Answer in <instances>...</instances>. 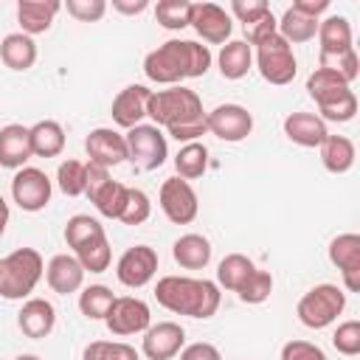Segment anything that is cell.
I'll use <instances>...</instances> for the list:
<instances>
[{
  "instance_id": "e575fe53",
  "label": "cell",
  "mask_w": 360,
  "mask_h": 360,
  "mask_svg": "<svg viewBox=\"0 0 360 360\" xmlns=\"http://www.w3.org/2000/svg\"><path fill=\"white\" fill-rule=\"evenodd\" d=\"M343 90H349V84H346L338 73H332V70H326V68H315V70L309 73V79H307V93L315 98V104H323V101L335 98V96L343 93Z\"/></svg>"
},
{
  "instance_id": "d4e9b609",
  "label": "cell",
  "mask_w": 360,
  "mask_h": 360,
  "mask_svg": "<svg viewBox=\"0 0 360 360\" xmlns=\"http://www.w3.org/2000/svg\"><path fill=\"white\" fill-rule=\"evenodd\" d=\"M217 65H219L222 79L236 82V79L248 76V70L253 68V48L245 39H228L217 56Z\"/></svg>"
},
{
  "instance_id": "44dd1931",
  "label": "cell",
  "mask_w": 360,
  "mask_h": 360,
  "mask_svg": "<svg viewBox=\"0 0 360 360\" xmlns=\"http://www.w3.org/2000/svg\"><path fill=\"white\" fill-rule=\"evenodd\" d=\"M31 158V138L28 127L6 124L0 129V166L3 169H22Z\"/></svg>"
},
{
  "instance_id": "d6986e66",
  "label": "cell",
  "mask_w": 360,
  "mask_h": 360,
  "mask_svg": "<svg viewBox=\"0 0 360 360\" xmlns=\"http://www.w3.org/2000/svg\"><path fill=\"white\" fill-rule=\"evenodd\" d=\"M45 278H48V287L53 292L70 295V292L82 290L84 270H82V264H79V259L73 253H56L45 267Z\"/></svg>"
},
{
  "instance_id": "7dc6e473",
  "label": "cell",
  "mask_w": 360,
  "mask_h": 360,
  "mask_svg": "<svg viewBox=\"0 0 360 360\" xmlns=\"http://www.w3.org/2000/svg\"><path fill=\"white\" fill-rule=\"evenodd\" d=\"M281 360H326V354L309 340H287L281 346Z\"/></svg>"
},
{
  "instance_id": "9c48e42d",
  "label": "cell",
  "mask_w": 360,
  "mask_h": 360,
  "mask_svg": "<svg viewBox=\"0 0 360 360\" xmlns=\"http://www.w3.org/2000/svg\"><path fill=\"white\" fill-rule=\"evenodd\" d=\"M51 191H53L51 177L42 169H37V166H22L11 177V197L28 214L42 211L51 202Z\"/></svg>"
},
{
  "instance_id": "bcb514c9",
  "label": "cell",
  "mask_w": 360,
  "mask_h": 360,
  "mask_svg": "<svg viewBox=\"0 0 360 360\" xmlns=\"http://www.w3.org/2000/svg\"><path fill=\"white\" fill-rule=\"evenodd\" d=\"M65 8H68V14L76 17L79 22H96V20L104 17L107 3H104V0H68Z\"/></svg>"
},
{
  "instance_id": "4dcf8cb0",
  "label": "cell",
  "mask_w": 360,
  "mask_h": 360,
  "mask_svg": "<svg viewBox=\"0 0 360 360\" xmlns=\"http://www.w3.org/2000/svg\"><path fill=\"white\" fill-rule=\"evenodd\" d=\"M174 169H177V177H183V180L202 177L205 169H208V149H205V143H200V141L183 143L180 152L174 155Z\"/></svg>"
},
{
  "instance_id": "f546056e",
  "label": "cell",
  "mask_w": 360,
  "mask_h": 360,
  "mask_svg": "<svg viewBox=\"0 0 360 360\" xmlns=\"http://www.w3.org/2000/svg\"><path fill=\"white\" fill-rule=\"evenodd\" d=\"M253 270H256V264L245 253H228L219 262V267H217V287H225L231 292H239L242 284L250 278Z\"/></svg>"
},
{
  "instance_id": "f5cc1de1",
  "label": "cell",
  "mask_w": 360,
  "mask_h": 360,
  "mask_svg": "<svg viewBox=\"0 0 360 360\" xmlns=\"http://www.w3.org/2000/svg\"><path fill=\"white\" fill-rule=\"evenodd\" d=\"M112 8H115V11H121V14H141V11H146V8H149V3H146V0H135V3L112 0Z\"/></svg>"
},
{
  "instance_id": "484cf974",
  "label": "cell",
  "mask_w": 360,
  "mask_h": 360,
  "mask_svg": "<svg viewBox=\"0 0 360 360\" xmlns=\"http://www.w3.org/2000/svg\"><path fill=\"white\" fill-rule=\"evenodd\" d=\"M28 138H31V155L37 158H59L65 149V129L59 121L51 118L28 127Z\"/></svg>"
},
{
  "instance_id": "11a10c76",
  "label": "cell",
  "mask_w": 360,
  "mask_h": 360,
  "mask_svg": "<svg viewBox=\"0 0 360 360\" xmlns=\"http://www.w3.org/2000/svg\"><path fill=\"white\" fill-rule=\"evenodd\" d=\"M14 360H39V357H37V354H17Z\"/></svg>"
},
{
  "instance_id": "f907efd6",
  "label": "cell",
  "mask_w": 360,
  "mask_h": 360,
  "mask_svg": "<svg viewBox=\"0 0 360 360\" xmlns=\"http://www.w3.org/2000/svg\"><path fill=\"white\" fill-rule=\"evenodd\" d=\"M110 180V169H104V166H98V163H87V197H93L104 183Z\"/></svg>"
},
{
  "instance_id": "f1b7e54d",
  "label": "cell",
  "mask_w": 360,
  "mask_h": 360,
  "mask_svg": "<svg viewBox=\"0 0 360 360\" xmlns=\"http://www.w3.org/2000/svg\"><path fill=\"white\" fill-rule=\"evenodd\" d=\"M73 256L79 259L84 273H104L110 267V262H112V250H110L107 233H98V236L82 242L79 248H73Z\"/></svg>"
},
{
  "instance_id": "60d3db41",
  "label": "cell",
  "mask_w": 360,
  "mask_h": 360,
  "mask_svg": "<svg viewBox=\"0 0 360 360\" xmlns=\"http://www.w3.org/2000/svg\"><path fill=\"white\" fill-rule=\"evenodd\" d=\"M149 214H152V202H149L146 191H141V188H127V202H124L118 219H121L124 225H141V222L149 219Z\"/></svg>"
},
{
  "instance_id": "ac0fdd59",
  "label": "cell",
  "mask_w": 360,
  "mask_h": 360,
  "mask_svg": "<svg viewBox=\"0 0 360 360\" xmlns=\"http://www.w3.org/2000/svg\"><path fill=\"white\" fill-rule=\"evenodd\" d=\"M53 323H56V309L45 298H28L17 312V326L31 340L48 338L53 332Z\"/></svg>"
},
{
  "instance_id": "6da1fadb",
  "label": "cell",
  "mask_w": 360,
  "mask_h": 360,
  "mask_svg": "<svg viewBox=\"0 0 360 360\" xmlns=\"http://www.w3.org/2000/svg\"><path fill=\"white\" fill-rule=\"evenodd\" d=\"M146 115L155 127H166L174 141L191 143L200 135L208 132L202 101L188 87H169V90H152Z\"/></svg>"
},
{
  "instance_id": "d6a6232c",
  "label": "cell",
  "mask_w": 360,
  "mask_h": 360,
  "mask_svg": "<svg viewBox=\"0 0 360 360\" xmlns=\"http://www.w3.org/2000/svg\"><path fill=\"white\" fill-rule=\"evenodd\" d=\"M127 188H129V186H124V183H118V180L110 177V180L90 197V202L96 205V211H98L101 217L118 219V217H121V208H124V202H127Z\"/></svg>"
},
{
  "instance_id": "816d5d0a",
  "label": "cell",
  "mask_w": 360,
  "mask_h": 360,
  "mask_svg": "<svg viewBox=\"0 0 360 360\" xmlns=\"http://www.w3.org/2000/svg\"><path fill=\"white\" fill-rule=\"evenodd\" d=\"M292 8H295L298 14H304V17L318 20L323 11H329V0H295Z\"/></svg>"
},
{
  "instance_id": "2e32d148",
  "label": "cell",
  "mask_w": 360,
  "mask_h": 360,
  "mask_svg": "<svg viewBox=\"0 0 360 360\" xmlns=\"http://www.w3.org/2000/svg\"><path fill=\"white\" fill-rule=\"evenodd\" d=\"M84 152H87L90 163L110 169V166H118L127 160V141L121 132H115L110 127H98V129H90V135L84 138Z\"/></svg>"
},
{
  "instance_id": "4316f807",
  "label": "cell",
  "mask_w": 360,
  "mask_h": 360,
  "mask_svg": "<svg viewBox=\"0 0 360 360\" xmlns=\"http://www.w3.org/2000/svg\"><path fill=\"white\" fill-rule=\"evenodd\" d=\"M172 256L186 270H202L211 262V242L202 233H183L172 245Z\"/></svg>"
},
{
  "instance_id": "681fc988",
  "label": "cell",
  "mask_w": 360,
  "mask_h": 360,
  "mask_svg": "<svg viewBox=\"0 0 360 360\" xmlns=\"http://www.w3.org/2000/svg\"><path fill=\"white\" fill-rule=\"evenodd\" d=\"M180 360H222V354L214 343L197 340V343H188L180 349Z\"/></svg>"
},
{
  "instance_id": "cb8c5ba5",
  "label": "cell",
  "mask_w": 360,
  "mask_h": 360,
  "mask_svg": "<svg viewBox=\"0 0 360 360\" xmlns=\"http://www.w3.org/2000/svg\"><path fill=\"white\" fill-rule=\"evenodd\" d=\"M0 59L6 68L11 70H28L37 62V42L34 37L17 31V34H6L0 42Z\"/></svg>"
},
{
  "instance_id": "ffe728a7",
  "label": "cell",
  "mask_w": 360,
  "mask_h": 360,
  "mask_svg": "<svg viewBox=\"0 0 360 360\" xmlns=\"http://www.w3.org/2000/svg\"><path fill=\"white\" fill-rule=\"evenodd\" d=\"M284 135L304 149H315L323 143L329 129H326V121H321V115L315 112H290L284 118Z\"/></svg>"
},
{
  "instance_id": "836d02e7",
  "label": "cell",
  "mask_w": 360,
  "mask_h": 360,
  "mask_svg": "<svg viewBox=\"0 0 360 360\" xmlns=\"http://www.w3.org/2000/svg\"><path fill=\"white\" fill-rule=\"evenodd\" d=\"M112 301H115V295L104 284H90V287H84L79 292V309L90 321H104L107 312H110V307H112Z\"/></svg>"
},
{
  "instance_id": "c3c4849f",
  "label": "cell",
  "mask_w": 360,
  "mask_h": 360,
  "mask_svg": "<svg viewBox=\"0 0 360 360\" xmlns=\"http://www.w3.org/2000/svg\"><path fill=\"white\" fill-rule=\"evenodd\" d=\"M264 11H270V6L264 3V0H233L231 3V14L245 25V22H250V20H256V17H262Z\"/></svg>"
},
{
  "instance_id": "83f0119b",
  "label": "cell",
  "mask_w": 360,
  "mask_h": 360,
  "mask_svg": "<svg viewBox=\"0 0 360 360\" xmlns=\"http://www.w3.org/2000/svg\"><path fill=\"white\" fill-rule=\"evenodd\" d=\"M318 149H321L323 169L332 172V174H343V172H349L354 166L357 152H354V143L346 135H326Z\"/></svg>"
},
{
  "instance_id": "4fadbf2b",
  "label": "cell",
  "mask_w": 360,
  "mask_h": 360,
  "mask_svg": "<svg viewBox=\"0 0 360 360\" xmlns=\"http://www.w3.org/2000/svg\"><path fill=\"white\" fill-rule=\"evenodd\" d=\"M183 346H186V329L174 321H160L149 326L141 340V352L149 360H172L180 354Z\"/></svg>"
},
{
  "instance_id": "b9f144b4",
  "label": "cell",
  "mask_w": 360,
  "mask_h": 360,
  "mask_svg": "<svg viewBox=\"0 0 360 360\" xmlns=\"http://www.w3.org/2000/svg\"><path fill=\"white\" fill-rule=\"evenodd\" d=\"M270 292H273V276H270L267 270H259V267H256L236 295H239L245 304H264V301L270 298Z\"/></svg>"
},
{
  "instance_id": "f35d334b",
  "label": "cell",
  "mask_w": 360,
  "mask_h": 360,
  "mask_svg": "<svg viewBox=\"0 0 360 360\" xmlns=\"http://www.w3.org/2000/svg\"><path fill=\"white\" fill-rule=\"evenodd\" d=\"M82 360H141V354L121 340H93L84 346Z\"/></svg>"
},
{
  "instance_id": "e0dca14e",
  "label": "cell",
  "mask_w": 360,
  "mask_h": 360,
  "mask_svg": "<svg viewBox=\"0 0 360 360\" xmlns=\"http://www.w3.org/2000/svg\"><path fill=\"white\" fill-rule=\"evenodd\" d=\"M149 96L152 90L143 87V84H127L115 98H112V121L124 129H132L138 127L143 118H146V104H149Z\"/></svg>"
},
{
  "instance_id": "74e56055",
  "label": "cell",
  "mask_w": 360,
  "mask_h": 360,
  "mask_svg": "<svg viewBox=\"0 0 360 360\" xmlns=\"http://www.w3.org/2000/svg\"><path fill=\"white\" fill-rule=\"evenodd\" d=\"M318 110H321V121H338V124H346V121H352V118L357 115V96H354V90L349 87V90L338 93L335 98L318 104Z\"/></svg>"
},
{
  "instance_id": "5b68a950",
  "label": "cell",
  "mask_w": 360,
  "mask_h": 360,
  "mask_svg": "<svg viewBox=\"0 0 360 360\" xmlns=\"http://www.w3.org/2000/svg\"><path fill=\"white\" fill-rule=\"evenodd\" d=\"M343 307H346V292L338 284H315L301 295L295 315L307 329H326L329 323L338 321Z\"/></svg>"
},
{
  "instance_id": "f6af8a7d",
  "label": "cell",
  "mask_w": 360,
  "mask_h": 360,
  "mask_svg": "<svg viewBox=\"0 0 360 360\" xmlns=\"http://www.w3.org/2000/svg\"><path fill=\"white\" fill-rule=\"evenodd\" d=\"M242 28H245V42H248V45H259V42H264L267 37H273V34H276L278 20L273 17V11H264L262 17H256V20L245 22Z\"/></svg>"
},
{
  "instance_id": "5bb4252c",
  "label": "cell",
  "mask_w": 360,
  "mask_h": 360,
  "mask_svg": "<svg viewBox=\"0 0 360 360\" xmlns=\"http://www.w3.org/2000/svg\"><path fill=\"white\" fill-rule=\"evenodd\" d=\"M188 25L211 45H225L231 31H233L231 14L217 3H191V22Z\"/></svg>"
},
{
  "instance_id": "8992f818",
  "label": "cell",
  "mask_w": 360,
  "mask_h": 360,
  "mask_svg": "<svg viewBox=\"0 0 360 360\" xmlns=\"http://www.w3.org/2000/svg\"><path fill=\"white\" fill-rule=\"evenodd\" d=\"M256 68H259V73H262L264 82H270L276 87L290 84L295 79V70H298L292 45L284 42L278 37V31H276L273 37H267L264 42L256 45Z\"/></svg>"
},
{
  "instance_id": "9a60e30c",
  "label": "cell",
  "mask_w": 360,
  "mask_h": 360,
  "mask_svg": "<svg viewBox=\"0 0 360 360\" xmlns=\"http://www.w3.org/2000/svg\"><path fill=\"white\" fill-rule=\"evenodd\" d=\"M329 262L340 270L343 287L349 292L360 290V236L357 233H340L329 242Z\"/></svg>"
},
{
  "instance_id": "db71d44e",
  "label": "cell",
  "mask_w": 360,
  "mask_h": 360,
  "mask_svg": "<svg viewBox=\"0 0 360 360\" xmlns=\"http://www.w3.org/2000/svg\"><path fill=\"white\" fill-rule=\"evenodd\" d=\"M8 214H11V211H8V202L0 197V236L6 233V225H8Z\"/></svg>"
},
{
  "instance_id": "277c9868",
  "label": "cell",
  "mask_w": 360,
  "mask_h": 360,
  "mask_svg": "<svg viewBox=\"0 0 360 360\" xmlns=\"http://www.w3.org/2000/svg\"><path fill=\"white\" fill-rule=\"evenodd\" d=\"M45 273V262L34 248H17L0 259V295L8 301L28 298Z\"/></svg>"
},
{
  "instance_id": "ee69618b",
  "label": "cell",
  "mask_w": 360,
  "mask_h": 360,
  "mask_svg": "<svg viewBox=\"0 0 360 360\" xmlns=\"http://www.w3.org/2000/svg\"><path fill=\"white\" fill-rule=\"evenodd\" d=\"M332 346L346 357L360 354V321H343L332 335Z\"/></svg>"
},
{
  "instance_id": "ba28073f",
  "label": "cell",
  "mask_w": 360,
  "mask_h": 360,
  "mask_svg": "<svg viewBox=\"0 0 360 360\" xmlns=\"http://www.w3.org/2000/svg\"><path fill=\"white\" fill-rule=\"evenodd\" d=\"M158 202H160V211L166 214V219L174 222V225H188V222H194L197 214H200L197 191H194L191 183L183 180V177H169V180H163Z\"/></svg>"
},
{
  "instance_id": "7402d4cb",
  "label": "cell",
  "mask_w": 360,
  "mask_h": 360,
  "mask_svg": "<svg viewBox=\"0 0 360 360\" xmlns=\"http://www.w3.org/2000/svg\"><path fill=\"white\" fill-rule=\"evenodd\" d=\"M62 3L59 0H20L17 3V22L22 28V34L34 37V34H45L53 22V17L59 14Z\"/></svg>"
},
{
  "instance_id": "8d00e7d4",
  "label": "cell",
  "mask_w": 360,
  "mask_h": 360,
  "mask_svg": "<svg viewBox=\"0 0 360 360\" xmlns=\"http://www.w3.org/2000/svg\"><path fill=\"white\" fill-rule=\"evenodd\" d=\"M155 20L166 31H180L191 22V3L188 0H160L155 6Z\"/></svg>"
},
{
  "instance_id": "8fae6325",
  "label": "cell",
  "mask_w": 360,
  "mask_h": 360,
  "mask_svg": "<svg viewBox=\"0 0 360 360\" xmlns=\"http://www.w3.org/2000/svg\"><path fill=\"white\" fill-rule=\"evenodd\" d=\"M208 132L217 135L219 141L239 143L253 132V115L242 104H219L211 112H205Z\"/></svg>"
},
{
  "instance_id": "d590c367",
  "label": "cell",
  "mask_w": 360,
  "mask_h": 360,
  "mask_svg": "<svg viewBox=\"0 0 360 360\" xmlns=\"http://www.w3.org/2000/svg\"><path fill=\"white\" fill-rule=\"evenodd\" d=\"M56 186L68 197H82L87 191V163L82 160H62L56 169Z\"/></svg>"
},
{
  "instance_id": "603a6c76",
  "label": "cell",
  "mask_w": 360,
  "mask_h": 360,
  "mask_svg": "<svg viewBox=\"0 0 360 360\" xmlns=\"http://www.w3.org/2000/svg\"><path fill=\"white\" fill-rule=\"evenodd\" d=\"M318 42H321V56H335L354 48L349 20L340 14H329L323 22H318Z\"/></svg>"
},
{
  "instance_id": "7bdbcfd3",
  "label": "cell",
  "mask_w": 360,
  "mask_h": 360,
  "mask_svg": "<svg viewBox=\"0 0 360 360\" xmlns=\"http://www.w3.org/2000/svg\"><path fill=\"white\" fill-rule=\"evenodd\" d=\"M321 68H326V70L338 73V76H340L346 84H352V82L357 79V73H360L357 51H354V48H349V51L335 53V56H321Z\"/></svg>"
},
{
  "instance_id": "3957f363",
  "label": "cell",
  "mask_w": 360,
  "mask_h": 360,
  "mask_svg": "<svg viewBox=\"0 0 360 360\" xmlns=\"http://www.w3.org/2000/svg\"><path fill=\"white\" fill-rule=\"evenodd\" d=\"M155 298L174 315L188 318H211L219 309V287L208 278H188V276H163L155 284Z\"/></svg>"
},
{
  "instance_id": "7a4b0ae2",
  "label": "cell",
  "mask_w": 360,
  "mask_h": 360,
  "mask_svg": "<svg viewBox=\"0 0 360 360\" xmlns=\"http://www.w3.org/2000/svg\"><path fill=\"white\" fill-rule=\"evenodd\" d=\"M211 68L208 45L194 39H166L143 59V73L158 84H177L183 79H200Z\"/></svg>"
},
{
  "instance_id": "ab89813d",
  "label": "cell",
  "mask_w": 360,
  "mask_h": 360,
  "mask_svg": "<svg viewBox=\"0 0 360 360\" xmlns=\"http://www.w3.org/2000/svg\"><path fill=\"white\" fill-rule=\"evenodd\" d=\"M98 233H104V225L96 217H90V214H76L65 225V242H68V248H79L82 242H87V239H93Z\"/></svg>"
},
{
  "instance_id": "1f68e13d",
  "label": "cell",
  "mask_w": 360,
  "mask_h": 360,
  "mask_svg": "<svg viewBox=\"0 0 360 360\" xmlns=\"http://www.w3.org/2000/svg\"><path fill=\"white\" fill-rule=\"evenodd\" d=\"M278 37L284 39V42H309L315 34H318V20H312V17H304V14H298L292 6L281 14V20H278Z\"/></svg>"
},
{
  "instance_id": "7c38bea8",
  "label": "cell",
  "mask_w": 360,
  "mask_h": 360,
  "mask_svg": "<svg viewBox=\"0 0 360 360\" xmlns=\"http://www.w3.org/2000/svg\"><path fill=\"white\" fill-rule=\"evenodd\" d=\"M158 273V253L155 248L149 245H135V248H127L115 264V276L124 287L129 290H138V287H146Z\"/></svg>"
},
{
  "instance_id": "52a82bcc",
  "label": "cell",
  "mask_w": 360,
  "mask_h": 360,
  "mask_svg": "<svg viewBox=\"0 0 360 360\" xmlns=\"http://www.w3.org/2000/svg\"><path fill=\"white\" fill-rule=\"evenodd\" d=\"M124 141H127V160H132L143 172L160 169L169 158L166 135L155 124H138V127L127 129Z\"/></svg>"
},
{
  "instance_id": "30bf717a",
  "label": "cell",
  "mask_w": 360,
  "mask_h": 360,
  "mask_svg": "<svg viewBox=\"0 0 360 360\" xmlns=\"http://www.w3.org/2000/svg\"><path fill=\"white\" fill-rule=\"evenodd\" d=\"M107 329L118 338H127V335H138V332H146L152 326V312H149V304L135 298V295H121L112 301L107 318H104Z\"/></svg>"
}]
</instances>
